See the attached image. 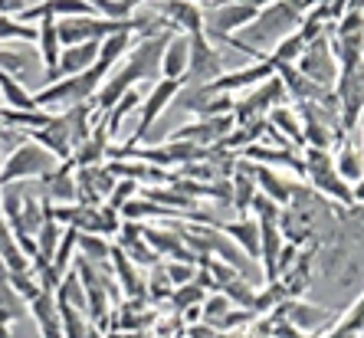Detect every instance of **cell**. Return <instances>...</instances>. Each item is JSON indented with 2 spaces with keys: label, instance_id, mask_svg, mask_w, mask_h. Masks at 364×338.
<instances>
[{
  "label": "cell",
  "instance_id": "cell-1",
  "mask_svg": "<svg viewBox=\"0 0 364 338\" xmlns=\"http://www.w3.org/2000/svg\"><path fill=\"white\" fill-rule=\"evenodd\" d=\"M299 26H302V14H299L289 0H272V4H266V7H259V14H256V20L250 26H243L240 30L237 40L246 43V46H259V43H266V46H276V43L282 40V36L296 33ZM263 53V50H259Z\"/></svg>",
  "mask_w": 364,
  "mask_h": 338
},
{
  "label": "cell",
  "instance_id": "cell-2",
  "mask_svg": "<svg viewBox=\"0 0 364 338\" xmlns=\"http://www.w3.org/2000/svg\"><path fill=\"white\" fill-rule=\"evenodd\" d=\"M53 168H56V154H50L33 138H26L17 152H10L7 161L0 164V187L17 184L26 178H46Z\"/></svg>",
  "mask_w": 364,
  "mask_h": 338
},
{
  "label": "cell",
  "instance_id": "cell-3",
  "mask_svg": "<svg viewBox=\"0 0 364 338\" xmlns=\"http://www.w3.org/2000/svg\"><path fill=\"white\" fill-rule=\"evenodd\" d=\"M305 181H312V187L318 194L331 197V201L341 204H355L351 201V187L338 178V171L331 164L328 152H318V148H305Z\"/></svg>",
  "mask_w": 364,
  "mask_h": 338
},
{
  "label": "cell",
  "instance_id": "cell-4",
  "mask_svg": "<svg viewBox=\"0 0 364 338\" xmlns=\"http://www.w3.org/2000/svg\"><path fill=\"white\" fill-rule=\"evenodd\" d=\"M282 102H286V89H282L279 79L272 76V79L256 85V93H250L243 102H237L230 115H233L237 125H250V122H256V119H266V115H269L276 105H282Z\"/></svg>",
  "mask_w": 364,
  "mask_h": 338
},
{
  "label": "cell",
  "instance_id": "cell-5",
  "mask_svg": "<svg viewBox=\"0 0 364 338\" xmlns=\"http://www.w3.org/2000/svg\"><path fill=\"white\" fill-rule=\"evenodd\" d=\"M217 76H223L220 50H217V43H210L200 30V33L191 36V60H187V76L184 79L187 83H194V85H207Z\"/></svg>",
  "mask_w": 364,
  "mask_h": 338
},
{
  "label": "cell",
  "instance_id": "cell-6",
  "mask_svg": "<svg viewBox=\"0 0 364 338\" xmlns=\"http://www.w3.org/2000/svg\"><path fill=\"white\" fill-rule=\"evenodd\" d=\"M181 93V83H171V79H161V83H154L151 85V93H148V99H141V115H138V128H135V135L128 138V148L138 142H144L148 138V132H151V125L158 119H161V112L168 109L171 102L178 99Z\"/></svg>",
  "mask_w": 364,
  "mask_h": 338
},
{
  "label": "cell",
  "instance_id": "cell-7",
  "mask_svg": "<svg viewBox=\"0 0 364 338\" xmlns=\"http://www.w3.org/2000/svg\"><path fill=\"white\" fill-rule=\"evenodd\" d=\"M151 10L164 20L168 30H174V33L194 36L203 30V10L197 7L194 0H154Z\"/></svg>",
  "mask_w": 364,
  "mask_h": 338
},
{
  "label": "cell",
  "instance_id": "cell-8",
  "mask_svg": "<svg viewBox=\"0 0 364 338\" xmlns=\"http://www.w3.org/2000/svg\"><path fill=\"white\" fill-rule=\"evenodd\" d=\"M276 76V69H272V60L266 56V60L253 63V66L246 69H237V73H227V76H217L213 83L200 85L207 95H233L237 89H250V85H259L266 83V79Z\"/></svg>",
  "mask_w": 364,
  "mask_h": 338
},
{
  "label": "cell",
  "instance_id": "cell-9",
  "mask_svg": "<svg viewBox=\"0 0 364 338\" xmlns=\"http://www.w3.org/2000/svg\"><path fill=\"white\" fill-rule=\"evenodd\" d=\"M296 69L302 73L305 79H312L315 85H331V79L338 76V63H335V56H331V50H328V40H315V43H309L305 46V53H302V60L296 63Z\"/></svg>",
  "mask_w": 364,
  "mask_h": 338
},
{
  "label": "cell",
  "instance_id": "cell-10",
  "mask_svg": "<svg viewBox=\"0 0 364 338\" xmlns=\"http://www.w3.org/2000/svg\"><path fill=\"white\" fill-rule=\"evenodd\" d=\"M233 128H237L233 115H213V119H203L187 128H178V132L171 135V142H191V144H197V148H213V144H220Z\"/></svg>",
  "mask_w": 364,
  "mask_h": 338
},
{
  "label": "cell",
  "instance_id": "cell-11",
  "mask_svg": "<svg viewBox=\"0 0 364 338\" xmlns=\"http://www.w3.org/2000/svg\"><path fill=\"white\" fill-rule=\"evenodd\" d=\"M36 46H40V63H43V79L46 85L60 83V53H63V43L56 36V20L53 17H43L36 20Z\"/></svg>",
  "mask_w": 364,
  "mask_h": 338
},
{
  "label": "cell",
  "instance_id": "cell-12",
  "mask_svg": "<svg viewBox=\"0 0 364 338\" xmlns=\"http://www.w3.org/2000/svg\"><path fill=\"white\" fill-rule=\"evenodd\" d=\"M43 17L66 20V17H99V14L92 10L89 0H43V4H36V7H26L17 20L30 23V20H43Z\"/></svg>",
  "mask_w": 364,
  "mask_h": 338
},
{
  "label": "cell",
  "instance_id": "cell-13",
  "mask_svg": "<svg viewBox=\"0 0 364 338\" xmlns=\"http://www.w3.org/2000/svg\"><path fill=\"white\" fill-rule=\"evenodd\" d=\"M46 201H56L63 204V207H69V204H76L79 194H76V164L73 161H60L56 168L46 174Z\"/></svg>",
  "mask_w": 364,
  "mask_h": 338
},
{
  "label": "cell",
  "instance_id": "cell-14",
  "mask_svg": "<svg viewBox=\"0 0 364 338\" xmlns=\"http://www.w3.org/2000/svg\"><path fill=\"white\" fill-rule=\"evenodd\" d=\"M187 60H191V36L187 33H171L168 46H164V53H161V79L184 83Z\"/></svg>",
  "mask_w": 364,
  "mask_h": 338
},
{
  "label": "cell",
  "instance_id": "cell-15",
  "mask_svg": "<svg viewBox=\"0 0 364 338\" xmlns=\"http://www.w3.org/2000/svg\"><path fill=\"white\" fill-rule=\"evenodd\" d=\"M30 312H33V322L40 329V338H63L56 292H40L36 299H30Z\"/></svg>",
  "mask_w": 364,
  "mask_h": 338
},
{
  "label": "cell",
  "instance_id": "cell-16",
  "mask_svg": "<svg viewBox=\"0 0 364 338\" xmlns=\"http://www.w3.org/2000/svg\"><path fill=\"white\" fill-rule=\"evenodd\" d=\"M217 230H223V233L240 246V253H243L246 260H259V220L240 217V220H233V223H217Z\"/></svg>",
  "mask_w": 364,
  "mask_h": 338
},
{
  "label": "cell",
  "instance_id": "cell-17",
  "mask_svg": "<svg viewBox=\"0 0 364 338\" xmlns=\"http://www.w3.org/2000/svg\"><path fill=\"white\" fill-rule=\"evenodd\" d=\"M282 230H279V220H259V260H263V270L266 279L276 282V260L282 253Z\"/></svg>",
  "mask_w": 364,
  "mask_h": 338
},
{
  "label": "cell",
  "instance_id": "cell-18",
  "mask_svg": "<svg viewBox=\"0 0 364 338\" xmlns=\"http://www.w3.org/2000/svg\"><path fill=\"white\" fill-rule=\"evenodd\" d=\"M99 46H102V40H89V43H79V46H63L60 76H79L85 69H92L99 63Z\"/></svg>",
  "mask_w": 364,
  "mask_h": 338
},
{
  "label": "cell",
  "instance_id": "cell-19",
  "mask_svg": "<svg viewBox=\"0 0 364 338\" xmlns=\"http://www.w3.org/2000/svg\"><path fill=\"white\" fill-rule=\"evenodd\" d=\"M105 138H109V135H105V128L99 125L82 144H76V148H73L69 161H73L76 168H95V164H102V161H105V152H109V142H105Z\"/></svg>",
  "mask_w": 364,
  "mask_h": 338
},
{
  "label": "cell",
  "instance_id": "cell-20",
  "mask_svg": "<svg viewBox=\"0 0 364 338\" xmlns=\"http://www.w3.org/2000/svg\"><path fill=\"white\" fill-rule=\"evenodd\" d=\"M253 181H256V191H259L263 197H269V201H276L279 207L292 204V187H289L286 181L276 174V171H269V168H253Z\"/></svg>",
  "mask_w": 364,
  "mask_h": 338
},
{
  "label": "cell",
  "instance_id": "cell-21",
  "mask_svg": "<svg viewBox=\"0 0 364 338\" xmlns=\"http://www.w3.org/2000/svg\"><path fill=\"white\" fill-rule=\"evenodd\" d=\"M0 263H4V270H7V273L30 270V260H26V253L17 246V240H14V233H10L4 213H0Z\"/></svg>",
  "mask_w": 364,
  "mask_h": 338
},
{
  "label": "cell",
  "instance_id": "cell-22",
  "mask_svg": "<svg viewBox=\"0 0 364 338\" xmlns=\"http://www.w3.org/2000/svg\"><path fill=\"white\" fill-rule=\"evenodd\" d=\"M331 164H335V171H338L341 181H351V184H355V181L364 178V154L358 152L351 142H345L338 152H335Z\"/></svg>",
  "mask_w": 364,
  "mask_h": 338
},
{
  "label": "cell",
  "instance_id": "cell-23",
  "mask_svg": "<svg viewBox=\"0 0 364 338\" xmlns=\"http://www.w3.org/2000/svg\"><path fill=\"white\" fill-rule=\"evenodd\" d=\"M230 187H233L230 207H237V211H250V204H253V197H256L253 168H250V164H240V168L233 171V181H230Z\"/></svg>",
  "mask_w": 364,
  "mask_h": 338
},
{
  "label": "cell",
  "instance_id": "cell-24",
  "mask_svg": "<svg viewBox=\"0 0 364 338\" xmlns=\"http://www.w3.org/2000/svg\"><path fill=\"white\" fill-rule=\"evenodd\" d=\"M23 309H26V302L14 292V286H10V279H7V270H4V263H0V325H10V322L23 319Z\"/></svg>",
  "mask_w": 364,
  "mask_h": 338
},
{
  "label": "cell",
  "instance_id": "cell-25",
  "mask_svg": "<svg viewBox=\"0 0 364 338\" xmlns=\"http://www.w3.org/2000/svg\"><path fill=\"white\" fill-rule=\"evenodd\" d=\"M0 95H4V102H7V109H17V112H33L36 109L33 95L26 93L23 85H20V79H14L10 73H0Z\"/></svg>",
  "mask_w": 364,
  "mask_h": 338
},
{
  "label": "cell",
  "instance_id": "cell-26",
  "mask_svg": "<svg viewBox=\"0 0 364 338\" xmlns=\"http://www.w3.org/2000/svg\"><path fill=\"white\" fill-rule=\"evenodd\" d=\"M132 50V33H115V36H105L99 46V66L102 69H112L122 56H128Z\"/></svg>",
  "mask_w": 364,
  "mask_h": 338
},
{
  "label": "cell",
  "instance_id": "cell-27",
  "mask_svg": "<svg viewBox=\"0 0 364 338\" xmlns=\"http://www.w3.org/2000/svg\"><path fill=\"white\" fill-rule=\"evenodd\" d=\"M56 302H66L73 309H82L85 312V289H82V279H79L76 270H69L66 276L60 279V286H56Z\"/></svg>",
  "mask_w": 364,
  "mask_h": 338
},
{
  "label": "cell",
  "instance_id": "cell-28",
  "mask_svg": "<svg viewBox=\"0 0 364 338\" xmlns=\"http://www.w3.org/2000/svg\"><path fill=\"white\" fill-rule=\"evenodd\" d=\"M305 46L309 43L302 40V33H289V36H282L276 46H272V53H269V60L272 63H289V66H296L299 60H302V53H305Z\"/></svg>",
  "mask_w": 364,
  "mask_h": 338
},
{
  "label": "cell",
  "instance_id": "cell-29",
  "mask_svg": "<svg viewBox=\"0 0 364 338\" xmlns=\"http://www.w3.org/2000/svg\"><path fill=\"white\" fill-rule=\"evenodd\" d=\"M60 325H63V338H89V332H92L82 309H73L66 302H60Z\"/></svg>",
  "mask_w": 364,
  "mask_h": 338
},
{
  "label": "cell",
  "instance_id": "cell-30",
  "mask_svg": "<svg viewBox=\"0 0 364 338\" xmlns=\"http://www.w3.org/2000/svg\"><path fill=\"white\" fill-rule=\"evenodd\" d=\"M217 292H223L230 302H240V305H243V312H253L256 292H253V286H250L243 276H233L230 282H220V286H217Z\"/></svg>",
  "mask_w": 364,
  "mask_h": 338
},
{
  "label": "cell",
  "instance_id": "cell-31",
  "mask_svg": "<svg viewBox=\"0 0 364 338\" xmlns=\"http://www.w3.org/2000/svg\"><path fill=\"white\" fill-rule=\"evenodd\" d=\"M203 299H207V292H203V286H197L194 279L184 282V286H174V292H171V305H174V312H181V315H184L187 309H197Z\"/></svg>",
  "mask_w": 364,
  "mask_h": 338
},
{
  "label": "cell",
  "instance_id": "cell-32",
  "mask_svg": "<svg viewBox=\"0 0 364 338\" xmlns=\"http://www.w3.org/2000/svg\"><path fill=\"white\" fill-rule=\"evenodd\" d=\"M76 246L82 250V260H89V263H105L112 250L109 237H99V233H79Z\"/></svg>",
  "mask_w": 364,
  "mask_h": 338
},
{
  "label": "cell",
  "instance_id": "cell-33",
  "mask_svg": "<svg viewBox=\"0 0 364 338\" xmlns=\"http://www.w3.org/2000/svg\"><path fill=\"white\" fill-rule=\"evenodd\" d=\"M26 69H30V56L26 53L0 46V73H10L14 79H23Z\"/></svg>",
  "mask_w": 364,
  "mask_h": 338
},
{
  "label": "cell",
  "instance_id": "cell-34",
  "mask_svg": "<svg viewBox=\"0 0 364 338\" xmlns=\"http://www.w3.org/2000/svg\"><path fill=\"white\" fill-rule=\"evenodd\" d=\"M0 40H36V26L23 23L17 17H0Z\"/></svg>",
  "mask_w": 364,
  "mask_h": 338
},
{
  "label": "cell",
  "instance_id": "cell-35",
  "mask_svg": "<svg viewBox=\"0 0 364 338\" xmlns=\"http://www.w3.org/2000/svg\"><path fill=\"white\" fill-rule=\"evenodd\" d=\"M144 292H148V302H164V299H171L174 286H171V279L164 276V270H158V266H154L151 279L144 282Z\"/></svg>",
  "mask_w": 364,
  "mask_h": 338
},
{
  "label": "cell",
  "instance_id": "cell-36",
  "mask_svg": "<svg viewBox=\"0 0 364 338\" xmlns=\"http://www.w3.org/2000/svg\"><path fill=\"white\" fill-rule=\"evenodd\" d=\"M230 299L223 296V292H213V296H207L200 302V312H203V319H207V325H217V322L223 319V315L230 312Z\"/></svg>",
  "mask_w": 364,
  "mask_h": 338
},
{
  "label": "cell",
  "instance_id": "cell-37",
  "mask_svg": "<svg viewBox=\"0 0 364 338\" xmlns=\"http://www.w3.org/2000/svg\"><path fill=\"white\" fill-rule=\"evenodd\" d=\"M161 270H164V276L171 279V286H184V282H191V279L197 276V266L194 263H184V260H168Z\"/></svg>",
  "mask_w": 364,
  "mask_h": 338
},
{
  "label": "cell",
  "instance_id": "cell-38",
  "mask_svg": "<svg viewBox=\"0 0 364 338\" xmlns=\"http://www.w3.org/2000/svg\"><path fill=\"white\" fill-rule=\"evenodd\" d=\"M138 194V181H119V184L112 187V194L105 197V207H112V211H122L132 197Z\"/></svg>",
  "mask_w": 364,
  "mask_h": 338
},
{
  "label": "cell",
  "instance_id": "cell-39",
  "mask_svg": "<svg viewBox=\"0 0 364 338\" xmlns=\"http://www.w3.org/2000/svg\"><path fill=\"white\" fill-rule=\"evenodd\" d=\"M250 207L256 211V220H279V217H282L279 204L269 201V197H263L259 191H256V197H253V204H250Z\"/></svg>",
  "mask_w": 364,
  "mask_h": 338
},
{
  "label": "cell",
  "instance_id": "cell-40",
  "mask_svg": "<svg viewBox=\"0 0 364 338\" xmlns=\"http://www.w3.org/2000/svg\"><path fill=\"white\" fill-rule=\"evenodd\" d=\"M351 201H355V204H364V178L355 181V187H351Z\"/></svg>",
  "mask_w": 364,
  "mask_h": 338
},
{
  "label": "cell",
  "instance_id": "cell-41",
  "mask_svg": "<svg viewBox=\"0 0 364 338\" xmlns=\"http://www.w3.org/2000/svg\"><path fill=\"white\" fill-rule=\"evenodd\" d=\"M0 338H10V325H0Z\"/></svg>",
  "mask_w": 364,
  "mask_h": 338
}]
</instances>
